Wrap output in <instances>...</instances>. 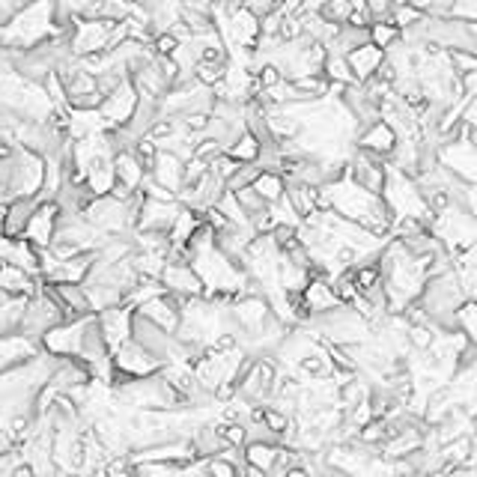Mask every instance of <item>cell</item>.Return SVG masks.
Listing matches in <instances>:
<instances>
[{
  "label": "cell",
  "instance_id": "6",
  "mask_svg": "<svg viewBox=\"0 0 477 477\" xmlns=\"http://www.w3.org/2000/svg\"><path fill=\"white\" fill-rule=\"evenodd\" d=\"M113 30L117 25L105 18H84L78 21L69 33V42H72V51L78 57H93V54H105L113 48Z\"/></svg>",
  "mask_w": 477,
  "mask_h": 477
},
{
  "label": "cell",
  "instance_id": "10",
  "mask_svg": "<svg viewBox=\"0 0 477 477\" xmlns=\"http://www.w3.org/2000/svg\"><path fill=\"white\" fill-rule=\"evenodd\" d=\"M87 320H90V316H87ZM87 320H75V323H63V325L51 328V332L42 337V349L48 352V355L60 358V361L78 358V355H81V340H84Z\"/></svg>",
  "mask_w": 477,
  "mask_h": 477
},
{
  "label": "cell",
  "instance_id": "29",
  "mask_svg": "<svg viewBox=\"0 0 477 477\" xmlns=\"http://www.w3.org/2000/svg\"><path fill=\"white\" fill-rule=\"evenodd\" d=\"M457 328L469 334L472 344H477V299H469L457 313Z\"/></svg>",
  "mask_w": 477,
  "mask_h": 477
},
{
  "label": "cell",
  "instance_id": "15",
  "mask_svg": "<svg viewBox=\"0 0 477 477\" xmlns=\"http://www.w3.org/2000/svg\"><path fill=\"white\" fill-rule=\"evenodd\" d=\"M99 323H101V332H105L111 349L117 352L126 344H132V334H134V308H111V311H101L99 313Z\"/></svg>",
  "mask_w": 477,
  "mask_h": 477
},
{
  "label": "cell",
  "instance_id": "12",
  "mask_svg": "<svg viewBox=\"0 0 477 477\" xmlns=\"http://www.w3.org/2000/svg\"><path fill=\"white\" fill-rule=\"evenodd\" d=\"M42 340L30 334H4L0 340V370H16L21 365H27L37 355H42Z\"/></svg>",
  "mask_w": 477,
  "mask_h": 477
},
{
  "label": "cell",
  "instance_id": "39",
  "mask_svg": "<svg viewBox=\"0 0 477 477\" xmlns=\"http://www.w3.org/2000/svg\"><path fill=\"white\" fill-rule=\"evenodd\" d=\"M238 472H242V477H271V472H266V469H257V465H251V462H245Z\"/></svg>",
  "mask_w": 477,
  "mask_h": 477
},
{
  "label": "cell",
  "instance_id": "33",
  "mask_svg": "<svg viewBox=\"0 0 477 477\" xmlns=\"http://www.w3.org/2000/svg\"><path fill=\"white\" fill-rule=\"evenodd\" d=\"M450 18L462 21V25H477V0H453V13Z\"/></svg>",
  "mask_w": 477,
  "mask_h": 477
},
{
  "label": "cell",
  "instance_id": "26",
  "mask_svg": "<svg viewBox=\"0 0 477 477\" xmlns=\"http://www.w3.org/2000/svg\"><path fill=\"white\" fill-rule=\"evenodd\" d=\"M254 188H257L260 195H263L269 203H278V200L287 197V176H283V174H271V170H263V174L257 176Z\"/></svg>",
  "mask_w": 477,
  "mask_h": 477
},
{
  "label": "cell",
  "instance_id": "5",
  "mask_svg": "<svg viewBox=\"0 0 477 477\" xmlns=\"http://www.w3.org/2000/svg\"><path fill=\"white\" fill-rule=\"evenodd\" d=\"M429 230L441 238V245H445L453 257H460L477 245V215L469 207H457V203H453L448 212L436 215Z\"/></svg>",
  "mask_w": 477,
  "mask_h": 477
},
{
  "label": "cell",
  "instance_id": "30",
  "mask_svg": "<svg viewBox=\"0 0 477 477\" xmlns=\"http://www.w3.org/2000/svg\"><path fill=\"white\" fill-rule=\"evenodd\" d=\"M427 16L421 13V9H418L415 4H400L394 9V16H391V21L400 30H408V27H415V25H421Z\"/></svg>",
  "mask_w": 477,
  "mask_h": 477
},
{
  "label": "cell",
  "instance_id": "40",
  "mask_svg": "<svg viewBox=\"0 0 477 477\" xmlns=\"http://www.w3.org/2000/svg\"><path fill=\"white\" fill-rule=\"evenodd\" d=\"M469 209L477 215V186H472V195H469Z\"/></svg>",
  "mask_w": 477,
  "mask_h": 477
},
{
  "label": "cell",
  "instance_id": "7",
  "mask_svg": "<svg viewBox=\"0 0 477 477\" xmlns=\"http://www.w3.org/2000/svg\"><path fill=\"white\" fill-rule=\"evenodd\" d=\"M346 174L355 179L361 188L373 191V195H382L385 183H388V158H382L376 153L355 146V153H352V158H349Z\"/></svg>",
  "mask_w": 477,
  "mask_h": 477
},
{
  "label": "cell",
  "instance_id": "13",
  "mask_svg": "<svg viewBox=\"0 0 477 477\" xmlns=\"http://www.w3.org/2000/svg\"><path fill=\"white\" fill-rule=\"evenodd\" d=\"M162 283L167 292L186 295V299H207V283L191 263H167Z\"/></svg>",
  "mask_w": 477,
  "mask_h": 477
},
{
  "label": "cell",
  "instance_id": "28",
  "mask_svg": "<svg viewBox=\"0 0 477 477\" xmlns=\"http://www.w3.org/2000/svg\"><path fill=\"white\" fill-rule=\"evenodd\" d=\"M352 13H355V0H325L320 16L332 21V25H340V27H344L346 21L352 18Z\"/></svg>",
  "mask_w": 477,
  "mask_h": 477
},
{
  "label": "cell",
  "instance_id": "18",
  "mask_svg": "<svg viewBox=\"0 0 477 477\" xmlns=\"http://www.w3.org/2000/svg\"><path fill=\"white\" fill-rule=\"evenodd\" d=\"M39 197H18L4 203V236L6 238H25L30 218L39 209Z\"/></svg>",
  "mask_w": 477,
  "mask_h": 477
},
{
  "label": "cell",
  "instance_id": "37",
  "mask_svg": "<svg viewBox=\"0 0 477 477\" xmlns=\"http://www.w3.org/2000/svg\"><path fill=\"white\" fill-rule=\"evenodd\" d=\"M460 120L465 122V129L477 132V99H465L462 101V117Z\"/></svg>",
  "mask_w": 477,
  "mask_h": 477
},
{
  "label": "cell",
  "instance_id": "34",
  "mask_svg": "<svg viewBox=\"0 0 477 477\" xmlns=\"http://www.w3.org/2000/svg\"><path fill=\"white\" fill-rule=\"evenodd\" d=\"M33 4V0H0V21H13L18 13H25V9Z\"/></svg>",
  "mask_w": 477,
  "mask_h": 477
},
{
  "label": "cell",
  "instance_id": "31",
  "mask_svg": "<svg viewBox=\"0 0 477 477\" xmlns=\"http://www.w3.org/2000/svg\"><path fill=\"white\" fill-rule=\"evenodd\" d=\"M242 465H236V462H230L227 457H212V460H207V472H209V477H242Z\"/></svg>",
  "mask_w": 477,
  "mask_h": 477
},
{
  "label": "cell",
  "instance_id": "21",
  "mask_svg": "<svg viewBox=\"0 0 477 477\" xmlns=\"http://www.w3.org/2000/svg\"><path fill=\"white\" fill-rule=\"evenodd\" d=\"M42 287V278L30 275L27 269H18L13 263H4L0 269V292H13V295H37Z\"/></svg>",
  "mask_w": 477,
  "mask_h": 477
},
{
  "label": "cell",
  "instance_id": "9",
  "mask_svg": "<svg viewBox=\"0 0 477 477\" xmlns=\"http://www.w3.org/2000/svg\"><path fill=\"white\" fill-rule=\"evenodd\" d=\"M183 212V203L179 200H155L146 197L143 209L138 215V233H162L170 236L174 233V224Z\"/></svg>",
  "mask_w": 477,
  "mask_h": 477
},
{
  "label": "cell",
  "instance_id": "23",
  "mask_svg": "<svg viewBox=\"0 0 477 477\" xmlns=\"http://www.w3.org/2000/svg\"><path fill=\"white\" fill-rule=\"evenodd\" d=\"M281 450H283L281 441H248L245 462L257 465V469L275 472L278 465H281Z\"/></svg>",
  "mask_w": 477,
  "mask_h": 477
},
{
  "label": "cell",
  "instance_id": "14",
  "mask_svg": "<svg viewBox=\"0 0 477 477\" xmlns=\"http://www.w3.org/2000/svg\"><path fill=\"white\" fill-rule=\"evenodd\" d=\"M57 227H60V207H57V200H42L37 215H33L30 224H27L25 238H30V242L42 248V251H48V248L54 245Z\"/></svg>",
  "mask_w": 477,
  "mask_h": 477
},
{
  "label": "cell",
  "instance_id": "17",
  "mask_svg": "<svg viewBox=\"0 0 477 477\" xmlns=\"http://www.w3.org/2000/svg\"><path fill=\"white\" fill-rule=\"evenodd\" d=\"M186 164L188 162H183L179 155L162 150V153H158V158H155V164H153L150 179L155 186H162V188L170 191V195L179 197V195H183V188H186Z\"/></svg>",
  "mask_w": 477,
  "mask_h": 477
},
{
  "label": "cell",
  "instance_id": "11",
  "mask_svg": "<svg viewBox=\"0 0 477 477\" xmlns=\"http://www.w3.org/2000/svg\"><path fill=\"white\" fill-rule=\"evenodd\" d=\"M439 162L448 170H453L460 179H465L469 186H477V146L469 141V134H462L460 141L441 146Z\"/></svg>",
  "mask_w": 477,
  "mask_h": 477
},
{
  "label": "cell",
  "instance_id": "22",
  "mask_svg": "<svg viewBox=\"0 0 477 477\" xmlns=\"http://www.w3.org/2000/svg\"><path fill=\"white\" fill-rule=\"evenodd\" d=\"M113 164H117V179L120 186H126L129 191H143L146 179H150V170L143 167V162L134 153H120L113 158Z\"/></svg>",
  "mask_w": 477,
  "mask_h": 477
},
{
  "label": "cell",
  "instance_id": "2",
  "mask_svg": "<svg viewBox=\"0 0 477 477\" xmlns=\"http://www.w3.org/2000/svg\"><path fill=\"white\" fill-rule=\"evenodd\" d=\"M45 176H48V158L27 150V146H4L0 158V188L4 203L18 197H42Z\"/></svg>",
  "mask_w": 477,
  "mask_h": 477
},
{
  "label": "cell",
  "instance_id": "3",
  "mask_svg": "<svg viewBox=\"0 0 477 477\" xmlns=\"http://www.w3.org/2000/svg\"><path fill=\"white\" fill-rule=\"evenodd\" d=\"M54 37H69L57 21V0H33L25 13L6 21L0 30V42L6 51H30Z\"/></svg>",
  "mask_w": 477,
  "mask_h": 477
},
{
  "label": "cell",
  "instance_id": "38",
  "mask_svg": "<svg viewBox=\"0 0 477 477\" xmlns=\"http://www.w3.org/2000/svg\"><path fill=\"white\" fill-rule=\"evenodd\" d=\"M462 93L465 99H477V72L462 75Z\"/></svg>",
  "mask_w": 477,
  "mask_h": 477
},
{
  "label": "cell",
  "instance_id": "8",
  "mask_svg": "<svg viewBox=\"0 0 477 477\" xmlns=\"http://www.w3.org/2000/svg\"><path fill=\"white\" fill-rule=\"evenodd\" d=\"M141 105V93H138V87H134V81L129 78L126 84H120L113 93L105 96V101H101V117H105L108 122V129H120V126H129L132 117H134V111H138Z\"/></svg>",
  "mask_w": 477,
  "mask_h": 477
},
{
  "label": "cell",
  "instance_id": "36",
  "mask_svg": "<svg viewBox=\"0 0 477 477\" xmlns=\"http://www.w3.org/2000/svg\"><path fill=\"white\" fill-rule=\"evenodd\" d=\"M245 4H248V9H251V13H257L260 18H266L269 13H275L281 0H245Z\"/></svg>",
  "mask_w": 477,
  "mask_h": 477
},
{
  "label": "cell",
  "instance_id": "4",
  "mask_svg": "<svg viewBox=\"0 0 477 477\" xmlns=\"http://www.w3.org/2000/svg\"><path fill=\"white\" fill-rule=\"evenodd\" d=\"M4 111L27 122H48L57 113L45 84L30 81L9 63H4Z\"/></svg>",
  "mask_w": 477,
  "mask_h": 477
},
{
  "label": "cell",
  "instance_id": "32",
  "mask_svg": "<svg viewBox=\"0 0 477 477\" xmlns=\"http://www.w3.org/2000/svg\"><path fill=\"white\" fill-rule=\"evenodd\" d=\"M412 4L421 9L424 16H436V18H448L453 13V0H412Z\"/></svg>",
  "mask_w": 477,
  "mask_h": 477
},
{
  "label": "cell",
  "instance_id": "24",
  "mask_svg": "<svg viewBox=\"0 0 477 477\" xmlns=\"http://www.w3.org/2000/svg\"><path fill=\"white\" fill-rule=\"evenodd\" d=\"M323 75H325L332 84H337V87L358 84V78H355V72H352L346 54H328V57H325V69H323Z\"/></svg>",
  "mask_w": 477,
  "mask_h": 477
},
{
  "label": "cell",
  "instance_id": "16",
  "mask_svg": "<svg viewBox=\"0 0 477 477\" xmlns=\"http://www.w3.org/2000/svg\"><path fill=\"white\" fill-rule=\"evenodd\" d=\"M4 263H13L18 269H27L30 275L42 278V266H45V251L30 242V238H6L4 236Z\"/></svg>",
  "mask_w": 477,
  "mask_h": 477
},
{
  "label": "cell",
  "instance_id": "1",
  "mask_svg": "<svg viewBox=\"0 0 477 477\" xmlns=\"http://www.w3.org/2000/svg\"><path fill=\"white\" fill-rule=\"evenodd\" d=\"M323 191H325V197H328V203H332V209L337 215H344V218L361 224L365 230L376 233L382 238L391 236L394 215H391L388 203H385L382 195H373V191L361 188L349 174L344 179H337V183L325 186Z\"/></svg>",
  "mask_w": 477,
  "mask_h": 477
},
{
  "label": "cell",
  "instance_id": "25",
  "mask_svg": "<svg viewBox=\"0 0 477 477\" xmlns=\"http://www.w3.org/2000/svg\"><path fill=\"white\" fill-rule=\"evenodd\" d=\"M227 155H233L236 162H242V164H257L260 155H263V143H260L257 134L245 132L242 138H238L230 150H227Z\"/></svg>",
  "mask_w": 477,
  "mask_h": 477
},
{
  "label": "cell",
  "instance_id": "19",
  "mask_svg": "<svg viewBox=\"0 0 477 477\" xmlns=\"http://www.w3.org/2000/svg\"><path fill=\"white\" fill-rule=\"evenodd\" d=\"M397 143H400V134H397L385 120L367 126L365 132H361V138H358L361 150H370V153H376L382 158H391V153L397 150Z\"/></svg>",
  "mask_w": 477,
  "mask_h": 477
},
{
  "label": "cell",
  "instance_id": "35",
  "mask_svg": "<svg viewBox=\"0 0 477 477\" xmlns=\"http://www.w3.org/2000/svg\"><path fill=\"white\" fill-rule=\"evenodd\" d=\"M153 48H155V54H162V57H170L176 48H179V37H174V33H158L155 37V42H153Z\"/></svg>",
  "mask_w": 477,
  "mask_h": 477
},
{
  "label": "cell",
  "instance_id": "20",
  "mask_svg": "<svg viewBox=\"0 0 477 477\" xmlns=\"http://www.w3.org/2000/svg\"><path fill=\"white\" fill-rule=\"evenodd\" d=\"M385 57H388V51H382L379 45L367 42L349 54V66H352V72H355L358 81H370V78H376V72L382 69Z\"/></svg>",
  "mask_w": 477,
  "mask_h": 477
},
{
  "label": "cell",
  "instance_id": "27",
  "mask_svg": "<svg viewBox=\"0 0 477 477\" xmlns=\"http://www.w3.org/2000/svg\"><path fill=\"white\" fill-rule=\"evenodd\" d=\"M370 42L379 45L382 51H388L397 42H403V30L397 27L394 21H376V25L370 27Z\"/></svg>",
  "mask_w": 477,
  "mask_h": 477
}]
</instances>
